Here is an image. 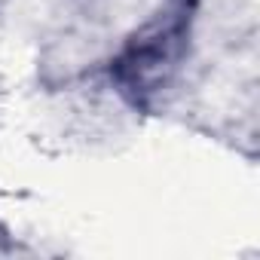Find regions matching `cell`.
I'll return each mask as SVG.
<instances>
[{
  "instance_id": "obj_1",
  "label": "cell",
  "mask_w": 260,
  "mask_h": 260,
  "mask_svg": "<svg viewBox=\"0 0 260 260\" xmlns=\"http://www.w3.org/2000/svg\"><path fill=\"white\" fill-rule=\"evenodd\" d=\"M193 13L196 0H166L113 55L110 80L135 107H156V101L175 83L187 55Z\"/></svg>"
}]
</instances>
